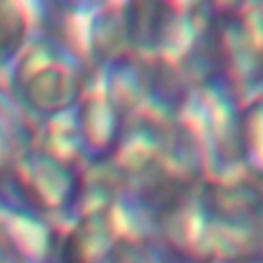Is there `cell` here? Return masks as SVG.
<instances>
[{"mask_svg": "<svg viewBox=\"0 0 263 263\" xmlns=\"http://www.w3.org/2000/svg\"><path fill=\"white\" fill-rule=\"evenodd\" d=\"M203 208L210 232L222 249H230V261H263V193L259 189L208 185Z\"/></svg>", "mask_w": 263, "mask_h": 263, "instance_id": "6da1fadb", "label": "cell"}, {"mask_svg": "<svg viewBox=\"0 0 263 263\" xmlns=\"http://www.w3.org/2000/svg\"><path fill=\"white\" fill-rule=\"evenodd\" d=\"M23 97L33 111L53 115L74 103L78 97V82L60 66L47 64L27 76Z\"/></svg>", "mask_w": 263, "mask_h": 263, "instance_id": "7a4b0ae2", "label": "cell"}, {"mask_svg": "<svg viewBox=\"0 0 263 263\" xmlns=\"http://www.w3.org/2000/svg\"><path fill=\"white\" fill-rule=\"evenodd\" d=\"M41 210L49 205H62L76 195V181L70 171L55 158L37 154L31 158V179H27Z\"/></svg>", "mask_w": 263, "mask_h": 263, "instance_id": "3957f363", "label": "cell"}, {"mask_svg": "<svg viewBox=\"0 0 263 263\" xmlns=\"http://www.w3.org/2000/svg\"><path fill=\"white\" fill-rule=\"evenodd\" d=\"M129 41L156 47L164 41L168 25L173 23L168 4H129L123 16Z\"/></svg>", "mask_w": 263, "mask_h": 263, "instance_id": "277c9868", "label": "cell"}, {"mask_svg": "<svg viewBox=\"0 0 263 263\" xmlns=\"http://www.w3.org/2000/svg\"><path fill=\"white\" fill-rule=\"evenodd\" d=\"M0 208L10 216L35 218L41 212L27 179L12 168H0Z\"/></svg>", "mask_w": 263, "mask_h": 263, "instance_id": "5b68a950", "label": "cell"}, {"mask_svg": "<svg viewBox=\"0 0 263 263\" xmlns=\"http://www.w3.org/2000/svg\"><path fill=\"white\" fill-rule=\"evenodd\" d=\"M25 16L12 2H0V64L10 62L25 41Z\"/></svg>", "mask_w": 263, "mask_h": 263, "instance_id": "8992f818", "label": "cell"}]
</instances>
